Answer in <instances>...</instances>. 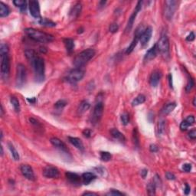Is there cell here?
Instances as JSON below:
<instances>
[{"label":"cell","instance_id":"ee69618b","mask_svg":"<svg viewBox=\"0 0 196 196\" xmlns=\"http://www.w3.org/2000/svg\"><path fill=\"white\" fill-rule=\"evenodd\" d=\"M108 195H124L122 192H120L117 191V190H115V189H111V191L109 192V193H107Z\"/></svg>","mask_w":196,"mask_h":196},{"label":"cell","instance_id":"c3c4849f","mask_svg":"<svg viewBox=\"0 0 196 196\" xmlns=\"http://www.w3.org/2000/svg\"><path fill=\"white\" fill-rule=\"evenodd\" d=\"M82 133L86 138H90L91 136V130L89 129H85L84 130H83Z\"/></svg>","mask_w":196,"mask_h":196},{"label":"cell","instance_id":"d6986e66","mask_svg":"<svg viewBox=\"0 0 196 196\" xmlns=\"http://www.w3.org/2000/svg\"><path fill=\"white\" fill-rule=\"evenodd\" d=\"M81 9H82L81 3L78 2V3L75 4V5L72 7V9H71V11H70V14H69V16H70L71 18L74 19V18H78V16H79V15L81 14Z\"/></svg>","mask_w":196,"mask_h":196},{"label":"cell","instance_id":"9a60e30c","mask_svg":"<svg viewBox=\"0 0 196 196\" xmlns=\"http://www.w3.org/2000/svg\"><path fill=\"white\" fill-rule=\"evenodd\" d=\"M152 29L151 27H148L143 31L140 38V41L142 47H145L146 45H147L148 42L151 39V37H152Z\"/></svg>","mask_w":196,"mask_h":196},{"label":"cell","instance_id":"3957f363","mask_svg":"<svg viewBox=\"0 0 196 196\" xmlns=\"http://www.w3.org/2000/svg\"><path fill=\"white\" fill-rule=\"evenodd\" d=\"M95 54V51L91 48L84 50L74 58L73 64L78 68H81V67L85 65L90 59L94 58Z\"/></svg>","mask_w":196,"mask_h":196},{"label":"cell","instance_id":"f6af8a7d","mask_svg":"<svg viewBox=\"0 0 196 196\" xmlns=\"http://www.w3.org/2000/svg\"><path fill=\"white\" fill-rule=\"evenodd\" d=\"M186 120L187 121L188 123H189V124L190 126H192V124H194L195 121V117L194 116H192V115H191V116H189V117L186 119Z\"/></svg>","mask_w":196,"mask_h":196},{"label":"cell","instance_id":"60d3db41","mask_svg":"<svg viewBox=\"0 0 196 196\" xmlns=\"http://www.w3.org/2000/svg\"><path fill=\"white\" fill-rule=\"evenodd\" d=\"M119 30V25H117V23H112L110 24L109 27V31L111 33H116V32H118Z\"/></svg>","mask_w":196,"mask_h":196},{"label":"cell","instance_id":"f1b7e54d","mask_svg":"<svg viewBox=\"0 0 196 196\" xmlns=\"http://www.w3.org/2000/svg\"><path fill=\"white\" fill-rule=\"evenodd\" d=\"M146 101V97L143 94H139L136 97H135L134 100L132 101V105L133 107L138 106V105H140L142 104Z\"/></svg>","mask_w":196,"mask_h":196},{"label":"cell","instance_id":"7c38bea8","mask_svg":"<svg viewBox=\"0 0 196 196\" xmlns=\"http://www.w3.org/2000/svg\"><path fill=\"white\" fill-rule=\"evenodd\" d=\"M43 175L48 178H58L60 175V172L56 167L48 166L43 169Z\"/></svg>","mask_w":196,"mask_h":196},{"label":"cell","instance_id":"7402d4cb","mask_svg":"<svg viewBox=\"0 0 196 196\" xmlns=\"http://www.w3.org/2000/svg\"><path fill=\"white\" fill-rule=\"evenodd\" d=\"M110 134H111V136L114 138L115 140H118V141L121 142V143H124L126 141V138L124 135L120 131L116 129V128H113V129L110 130Z\"/></svg>","mask_w":196,"mask_h":196},{"label":"cell","instance_id":"74e56055","mask_svg":"<svg viewBox=\"0 0 196 196\" xmlns=\"http://www.w3.org/2000/svg\"><path fill=\"white\" fill-rule=\"evenodd\" d=\"M66 105H67V102H66L65 101H64V100H60V101L55 103V107L58 110H60V109H63Z\"/></svg>","mask_w":196,"mask_h":196},{"label":"cell","instance_id":"7a4b0ae2","mask_svg":"<svg viewBox=\"0 0 196 196\" xmlns=\"http://www.w3.org/2000/svg\"><path fill=\"white\" fill-rule=\"evenodd\" d=\"M24 31H25V33L26 34V36L28 37H29L35 41H38V42L50 43L51 41H53L54 39H55L54 36L50 35V34L45 33V32L37 30L35 28H25Z\"/></svg>","mask_w":196,"mask_h":196},{"label":"cell","instance_id":"91938a15","mask_svg":"<svg viewBox=\"0 0 196 196\" xmlns=\"http://www.w3.org/2000/svg\"><path fill=\"white\" fill-rule=\"evenodd\" d=\"M40 51H41V52H42V53H45L46 51H47V49H46L44 47H41V48H40Z\"/></svg>","mask_w":196,"mask_h":196},{"label":"cell","instance_id":"6f0895ef","mask_svg":"<svg viewBox=\"0 0 196 196\" xmlns=\"http://www.w3.org/2000/svg\"><path fill=\"white\" fill-rule=\"evenodd\" d=\"M83 195H97V194L94 192H87L84 193Z\"/></svg>","mask_w":196,"mask_h":196},{"label":"cell","instance_id":"1f68e13d","mask_svg":"<svg viewBox=\"0 0 196 196\" xmlns=\"http://www.w3.org/2000/svg\"><path fill=\"white\" fill-rule=\"evenodd\" d=\"M13 4L16 7L19 8L21 12H25L26 10V1L24 0H14Z\"/></svg>","mask_w":196,"mask_h":196},{"label":"cell","instance_id":"2e32d148","mask_svg":"<svg viewBox=\"0 0 196 196\" xmlns=\"http://www.w3.org/2000/svg\"><path fill=\"white\" fill-rule=\"evenodd\" d=\"M161 78H162V74L159 70H155L151 74L150 78H149V83L152 87H157L160 81Z\"/></svg>","mask_w":196,"mask_h":196},{"label":"cell","instance_id":"5b68a950","mask_svg":"<svg viewBox=\"0 0 196 196\" xmlns=\"http://www.w3.org/2000/svg\"><path fill=\"white\" fill-rule=\"evenodd\" d=\"M10 73V58L8 54L1 55V76L4 81L9 79Z\"/></svg>","mask_w":196,"mask_h":196},{"label":"cell","instance_id":"83f0119b","mask_svg":"<svg viewBox=\"0 0 196 196\" xmlns=\"http://www.w3.org/2000/svg\"><path fill=\"white\" fill-rule=\"evenodd\" d=\"M155 189H156V186L153 180L149 182L146 186V191L149 195H154L155 194Z\"/></svg>","mask_w":196,"mask_h":196},{"label":"cell","instance_id":"277c9868","mask_svg":"<svg viewBox=\"0 0 196 196\" xmlns=\"http://www.w3.org/2000/svg\"><path fill=\"white\" fill-rule=\"evenodd\" d=\"M155 44L157 47L158 51L165 58L169 57V41L168 36L166 35H163Z\"/></svg>","mask_w":196,"mask_h":196},{"label":"cell","instance_id":"836d02e7","mask_svg":"<svg viewBox=\"0 0 196 196\" xmlns=\"http://www.w3.org/2000/svg\"><path fill=\"white\" fill-rule=\"evenodd\" d=\"M10 102L11 104H12V105H13L15 110H16L17 113H18V112L20 111V104L18 99H17L16 97H12L10 99Z\"/></svg>","mask_w":196,"mask_h":196},{"label":"cell","instance_id":"ab89813d","mask_svg":"<svg viewBox=\"0 0 196 196\" xmlns=\"http://www.w3.org/2000/svg\"><path fill=\"white\" fill-rule=\"evenodd\" d=\"M9 46L7 44H1L0 46V55H6L9 54Z\"/></svg>","mask_w":196,"mask_h":196},{"label":"cell","instance_id":"816d5d0a","mask_svg":"<svg viewBox=\"0 0 196 196\" xmlns=\"http://www.w3.org/2000/svg\"><path fill=\"white\" fill-rule=\"evenodd\" d=\"M195 36L194 32H191V33L189 34V36L186 37V41H194V40H195Z\"/></svg>","mask_w":196,"mask_h":196},{"label":"cell","instance_id":"7bdbcfd3","mask_svg":"<svg viewBox=\"0 0 196 196\" xmlns=\"http://www.w3.org/2000/svg\"><path fill=\"white\" fill-rule=\"evenodd\" d=\"M182 170L186 172H189L192 170V165L190 163H185L182 166Z\"/></svg>","mask_w":196,"mask_h":196},{"label":"cell","instance_id":"ac0fdd59","mask_svg":"<svg viewBox=\"0 0 196 196\" xmlns=\"http://www.w3.org/2000/svg\"><path fill=\"white\" fill-rule=\"evenodd\" d=\"M158 53H159V51H158L156 44H154L152 48L149 51H147V52L146 53L145 57H144V61H149L152 60L157 56Z\"/></svg>","mask_w":196,"mask_h":196},{"label":"cell","instance_id":"ba28073f","mask_svg":"<svg viewBox=\"0 0 196 196\" xmlns=\"http://www.w3.org/2000/svg\"><path fill=\"white\" fill-rule=\"evenodd\" d=\"M177 2L175 0H168L165 2L164 6V15L165 17L168 20L172 18L176 10Z\"/></svg>","mask_w":196,"mask_h":196},{"label":"cell","instance_id":"4fadbf2b","mask_svg":"<svg viewBox=\"0 0 196 196\" xmlns=\"http://www.w3.org/2000/svg\"><path fill=\"white\" fill-rule=\"evenodd\" d=\"M143 28L142 27H138L137 28H136V33L134 34V38H133V40L132 41V42H131V44H129V46L127 48V49H126V54H130L132 53V51L135 49V48H136V44H137L138 41H140V36H141L142 33H143Z\"/></svg>","mask_w":196,"mask_h":196},{"label":"cell","instance_id":"681fc988","mask_svg":"<svg viewBox=\"0 0 196 196\" xmlns=\"http://www.w3.org/2000/svg\"><path fill=\"white\" fill-rule=\"evenodd\" d=\"M188 136H189V137L190 138V139H192V140H195V138H196V130L195 129H192V130L190 131V132H189Z\"/></svg>","mask_w":196,"mask_h":196},{"label":"cell","instance_id":"9c48e42d","mask_svg":"<svg viewBox=\"0 0 196 196\" xmlns=\"http://www.w3.org/2000/svg\"><path fill=\"white\" fill-rule=\"evenodd\" d=\"M103 113H104V104L102 101H98L95 105L94 109V113L92 115L91 123L94 125H97L99 124L102 118Z\"/></svg>","mask_w":196,"mask_h":196},{"label":"cell","instance_id":"7dc6e473","mask_svg":"<svg viewBox=\"0 0 196 196\" xmlns=\"http://www.w3.org/2000/svg\"><path fill=\"white\" fill-rule=\"evenodd\" d=\"M29 121H30L31 124H32V125H34L35 126H36L37 128L41 127V124H40V123L38 122L37 120H35L34 118H29Z\"/></svg>","mask_w":196,"mask_h":196},{"label":"cell","instance_id":"d6a6232c","mask_svg":"<svg viewBox=\"0 0 196 196\" xmlns=\"http://www.w3.org/2000/svg\"><path fill=\"white\" fill-rule=\"evenodd\" d=\"M132 141H133V143L136 148L140 147V139H139V134H138L136 128H134L133 131H132Z\"/></svg>","mask_w":196,"mask_h":196},{"label":"cell","instance_id":"4316f807","mask_svg":"<svg viewBox=\"0 0 196 196\" xmlns=\"http://www.w3.org/2000/svg\"><path fill=\"white\" fill-rule=\"evenodd\" d=\"M175 107H176V104L175 103H170V104H168L164 107V108L162 110V113L164 115H168L171 112L173 111Z\"/></svg>","mask_w":196,"mask_h":196},{"label":"cell","instance_id":"d4e9b609","mask_svg":"<svg viewBox=\"0 0 196 196\" xmlns=\"http://www.w3.org/2000/svg\"><path fill=\"white\" fill-rule=\"evenodd\" d=\"M10 13V9L7 5L3 2H0V17H7Z\"/></svg>","mask_w":196,"mask_h":196},{"label":"cell","instance_id":"6da1fadb","mask_svg":"<svg viewBox=\"0 0 196 196\" xmlns=\"http://www.w3.org/2000/svg\"><path fill=\"white\" fill-rule=\"evenodd\" d=\"M26 58L28 59L35 72L36 81L42 82L44 79V61L39 56L36 51L27 49L25 51Z\"/></svg>","mask_w":196,"mask_h":196},{"label":"cell","instance_id":"bcb514c9","mask_svg":"<svg viewBox=\"0 0 196 196\" xmlns=\"http://www.w3.org/2000/svg\"><path fill=\"white\" fill-rule=\"evenodd\" d=\"M166 177L168 180H175V175L172 174L170 172H167L166 173Z\"/></svg>","mask_w":196,"mask_h":196},{"label":"cell","instance_id":"603a6c76","mask_svg":"<svg viewBox=\"0 0 196 196\" xmlns=\"http://www.w3.org/2000/svg\"><path fill=\"white\" fill-rule=\"evenodd\" d=\"M82 182L84 185H89L93 180L96 178V175L92 172H85L81 176Z\"/></svg>","mask_w":196,"mask_h":196},{"label":"cell","instance_id":"6125c7cd","mask_svg":"<svg viewBox=\"0 0 196 196\" xmlns=\"http://www.w3.org/2000/svg\"><path fill=\"white\" fill-rule=\"evenodd\" d=\"M1 155H3V149H2V146H1Z\"/></svg>","mask_w":196,"mask_h":196},{"label":"cell","instance_id":"f35d334b","mask_svg":"<svg viewBox=\"0 0 196 196\" xmlns=\"http://www.w3.org/2000/svg\"><path fill=\"white\" fill-rule=\"evenodd\" d=\"M195 83H194V80L191 78V77H189V80H188V83L186 87V92H189L190 90L192 89V87H194Z\"/></svg>","mask_w":196,"mask_h":196},{"label":"cell","instance_id":"11a10c76","mask_svg":"<svg viewBox=\"0 0 196 196\" xmlns=\"http://www.w3.org/2000/svg\"><path fill=\"white\" fill-rule=\"evenodd\" d=\"M169 86L171 88H172V77L171 74H169Z\"/></svg>","mask_w":196,"mask_h":196},{"label":"cell","instance_id":"d590c367","mask_svg":"<svg viewBox=\"0 0 196 196\" xmlns=\"http://www.w3.org/2000/svg\"><path fill=\"white\" fill-rule=\"evenodd\" d=\"M112 155L109 152H101V159L104 162H108L111 159Z\"/></svg>","mask_w":196,"mask_h":196},{"label":"cell","instance_id":"9f6ffc18","mask_svg":"<svg viewBox=\"0 0 196 196\" xmlns=\"http://www.w3.org/2000/svg\"><path fill=\"white\" fill-rule=\"evenodd\" d=\"M27 101L29 103H31V104H35L36 102V97H32L31 99L30 98H27Z\"/></svg>","mask_w":196,"mask_h":196},{"label":"cell","instance_id":"4dcf8cb0","mask_svg":"<svg viewBox=\"0 0 196 196\" xmlns=\"http://www.w3.org/2000/svg\"><path fill=\"white\" fill-rule=\"evenodd\" d=\"M38 23L40 25H43L45 27H55L56 26V23L54 21H51V20L48 19V18H40L38 20Z\"/></svg>","mask_w":196,"mask_h":196},{"label":"cell","instance_id":"e575fe53","mask_svg":"<svg viewBox=\"0 0 196 196\" xmlns=\"http://www.w3.org/2000/svg\"><path fill=\"white\" fill-rule=\"evenodd\" d=\"M120 119H121V122H122V124L124 126H126L129 124V113H126V112H124L122 115H121V117H120Z\"/></svg>","mask_w":196,"mask_h":196},{"label":"cell","instance_id":"44dd1931","mask_svg":"<svg viewBox=\"0 0 196 196\" xmlns=\"http://www.w3.org/2000/svg\"><path fill=\"white\" fill-rule=\"evenodd\" d=\"M68 141L69 143L72 144L74 146L76 147L78 149H80V150L81 151L84 150V144L81 139H79V138L78 137H71V136H69Z\"/></svg>","mask_w":196,"mask_h":196},{"label":"cell","instance_id":"94428289","mask_svg":"<svg viewBox=\"0 0 196 196\" xmlns=\"http://www.w3.org/2000/svg\"><path fill=\"white\" fill-rule=\"evenodd\" d=\"M3 113H4L3 107H2V105H1V117H2V116H3Z\"/></svg>","mask_w":196,"mask_h":196},{"label":"cell","instance_id":"8fae6325","mask_svg":"<svg viewBox=\"0 0 196 196\" xmlns=\"http://www.w3.org/2000/svg\"><path fill=\"white\" fill-rule=\"evenodd\" d=\"M29 11L32 17L37 19L41 18V13H40V5L36 0H31L29 2Z\"/></svg>","mask_w":196,"mask_h":196},{"label":"cell","instance_id":"5bb4252c","mask_svg":"<svg viewBox=\"0 0 196 196\" xmlns=\"http://www.w3.org/2000/svg\"><path fill=\"white\" fill-rule=\"evenodd\" d=\"M20 170H21V174L23 176L26 178L27 179L30 181H35L36 179V176H35V173H34L33 169L30 166L28 165H21L20 167Z\"/></svg>","mask_w":196,"mask_h":196},{"label":"cell","instance_id":"8d00e7d4","mask_svg":"<svg viewBox=\"0 0 196 196\" xmlns=\"http://www.w3.org/2000/svg\"><path fill=\"white\" fill-rule=\"evenodd\" d=\"M165 129H166L165 120H160L159 122V125H158V133H159V135L163 134V132H165Z\"/></svg>","mask_w":196,"mask_h":196},{"label":"cell","instance_id":"b9f144b4","mask_svg":"<svg viewBox=\"0 0 196 196\" xmlns=\"http://www.w3.org/2000/svg\"><path fill=\"white\" fill-rule=\"evenodd\" d=\"M189 126H190V125H189V123L186 120H183L180 124V129L182 131H186Z\"/></svg>","mask_w":196,"mask_h":196},{"label":"cell","instance_id":"680465c9","mask_svg":"<svg viewBox=\"0 0 196 196\" xmlns=\"http://www.w3.org/2000/svg\"><path fill=\"white\" fill-rule=\"evenodd\" d=\"M106 3H107L106 1H101V2H99V6L100 7H103V6H104Z\"/></svg>","mask_w":196,"mask_h":196},{"label":"cell","instance_id":"cb8c5ba5","mask_svg":"<svg viewBox=\"0 0 196 196\" xmlns=\"http://www.w3.org/2000/svg\"><path fill=\"white\" fill-rule=\"evenodd\" d=\"M64 44L65 46L66 51L68 54H71L74 51V41L71 38H64Z\"/></svg>","mask_w":196,"mask_h":196},{"label":"cell","instance_id":"f907efd6","mask_svg":"<svg viewBox=\"0 0 196 196\" xmlns=\"http://www.w3.org/2000/svg\"><path fill=\"white\" fill-rule=\"evenodd\" d=\"M149 150L152 152H156L159 150V147L155 145V144H151L150 146H149Z\"/></svg>","mask_w":196,"mask_h":196},{"label":"cell","instance_id":"e0dca14e","mask_svg":"<svg viewBox=\"0 0 196 196\" xmlns=\"http://www.w3.org/2000/svg\"><path fill=\"white\" fill-rule=\"evenodd\" d=\"M50 142H51V143L54 146L56 147V148L58 149H60V150L62 151V152H67V149L65 145V143H64L63 141H61V140H59L58 138H56V137L51 138V140H50Z\"/></svg>","mask_w":196,"mask_h":196},{"label":"cell","instance_id":"db71d44e","mask_svg":"<svg viewBox=\"0 0 196 196\" xmlns=\"http://www.w3.org/2000/svg\"><path fill=\"white\" fill-rule=\"evenodd\" d=\"M185 186H186V189H185V194L189 195V192H190V186H189L187 183H186Z\"/></svg>","mask_w":196,"mask_h":196},{"label":"cell","instance_id":"ffe728a7","mask_svg":"<svg viewBox=\"0 0 196 196\" xmlns=\"http://www.w3.org/2000/svg\"><path fill=\"white\" fill-rule=\"evenodd\" d=\"M65 175L66 178L68 179V181L71 183L77 185V184H79L81 182V177L78 174L71 172H67L65 173Z\"/></svg>","mask_w":196,"mask_h":196},{"label":"cell","instance_id":"52a82bcc","mask_svg":"<svg viewBox=\"0 0 196 196\" xmlns=\"http://www.w3.org/2000/svg\"><path fill=\"white\" fill-rule=\"evenodd\" d=\"M84 74L85 72L84 70H82L81 68H78V67H76V68L71 70V71L67 74L66 80H67L69 83L75 84L77 83V82L80 81H81L84 77Z\"/></svg>","mask_w":196,"mask_h":196},{"label":"cell","instance_id":"484cf974","mask_svg":"<svg viewBox=\"0 0 196 196\" xmlns=\"http://www.w3.org/2000/svg\"><path fill=\"white\" fill-rule=\"evenodd\" d=\"M90 107V104L87 102V101H82V102L79 104V106H78V113H79V114H83L84 113H85V112L87 111V109H89Z\"/></svg>","mask_w":196,"mask_h":196},{"label":"cell","instance_id":"8992f818","mask_svg":"<svg viewBox=\"0 0 196 196\" xmlns=\"http://www.w3.org/2000/svg\"><path fill=\"white\" fill-rule=\"evenodd\" d=\"M27 70L24 64H18L16 68V85L18 87H21L26 81Z\"/></svg>","mask_w":196,"mask_h":196},{"label":"cell","instance_id":"f5cc1de1","mask_svg":"<svg viewBox=\"0 0 196 196\" xmlns=\"http://www.w3.org/2000/svg\"><path fill=\"white\" fill-rule=\"evenodd\" d=\"M140 174H141V176L143 177V178H145L146 177L147 174H148V170L146 169H143V170H141Z\"/></svg>","mask_w":196,"mask_h":196},{"label":"cell","instance_id":"be15d7a7","mask_svg":"<svg viewBox=\"0 0 196 196\" xmlns=\"http://www.w3.org/2000/svg\"><path fill=\"white\" fill-rule=\"evenodd\" d=\"M193 105L195 106V97H194V99H193Z\"/></svg>","mask_w":196,"mask_h":196},{"label":"cell","instance_id":"f546056e","mask_svg":"<svg viewBox=\"0 0 196 196\" xmlns=\"http://www.w3.org/2000/svg\"><path fill=\"white\" fill-rule=\"evenodd\" d=\"M8 146H9V150H10L11 154H12V156L13 157V159H14L16 161L19 160V159H20L19 154H18V151L16 149V148L14 147V146H13L11 143H8Z\"/></svg>","mask_w":196,"mask_h":196},{"label":"cell","instance_id":"30bf717a","mask_svg":"<svg viewBox=\"0 0 196 196\" xmlns=\"http://www.w3.org/2000/svg\"><path fill=\"white\" fill-rule=\"evenodd\" d=\"M143 1H140V2H137V5H136V9H135V10L133 11V13H132V14L130 16L129 20H128L127 25H126V32H129V31L132 29V26H133V24H134L135 19H136V16H137V14L139 13V12L141 10L142 6H143Z\"/></svg>","mask_w":196,"mask_h":196}]
</instances>
